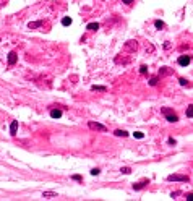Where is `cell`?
Masks as SVG:
<instances>
[{"mask_svg":"<svg viewBox=\"0 0 193 201\" xmlns=\"http://www.w3.org/2000/svg\"><path fill=\"white\" fill-rule=\"evenodd\" d=\"M62 24H63V26H70V24H72V18H70V16H63V18H62Z\"/></svg>","mask_w":193,"mask_h":201,"instance_id":"obj_13","label":"cell"},{"mask_svg":"<svg viewBox=\"0 0 193 201\" xmlns=\"http://www.w3.org/2000/svg\"><path fill=\"white\" fill-rule=\"evenodd\" d=\"M156 84H157V78L154 76V78H151V80H149V86H156Z\"/></svg>","mask_w":193,"mask_h":201,"instance_id":"obj_23","label":"cell"},{"mask_svg":"<svg viewBox=\"0 0 193 201\" xmlns=\"http://www.w3.org/2000/svg\"><path fill=\"white\" fill-rule=\"evenodd\" d=\"M120 172H122V174H131V169H130V167H122V169H120Z\"/></svg>","mask_w":193,"mask_h":201,"instance_id":"obj_19","label":"cell"},{"mask_svg":"<svg viewBox=\"0 0 193 201\" xmlns=\"http://www.w3.org/2000/svg\"><path fill=\"white\" fill-rule=\"evenodd\" d=\"M0 42H2V39H0Z\"/></svg>","mask_w":193,"mask_h":201,"instance_id":"obj_29","label":"cell"},{"mask_svg":"<svg viewBox=\"0 0 193 201\" xmlns=\"http://www.w3.org/2000/svg\"><path fill=\"white\" fill-rule=\"evenodd\" d=\"M72 178H73L75 182H81V180H83V177H81V175H78V174H75V175H72Z\"/></svg>","mask_w":193,"mask_h":201,"instance_id":"obj_20","label":"cell"},{"mask_svg":"<svg viewBox=\"0 0 193 201\" xmlns=\"http://www.w3.org/2000/svg\"><path fill=\"white\" fill-rule=\"evenodd\" d=\"M99 172H101L99 169H92V170H91V175H99Z\"/></svg>","mask_w":193,"mask_h":201,"instance_id":"obj_26","label":"cell"},{"mask_svg":"<svg viewBox=\"0 0 193 201\" xmlns=\"http://www.w3.org/2000/svg\"><path fill=\"white\" fill-rule=\"evenodd\" d=\"M146 72H148V67H146V65H141V67H140V73L145 75Z\"/></svg>","mask_w":193,"mask_h":201,"instance_id":"obj_22","label":"cell"},{"mask_svg":"<svg viewBox=\"0 0 193 201\" xmlns=\"http://www.w3.org/2000/svg\"><path fill=\"white\" fill-rule=\"evenodd\" d=\"M148 183H149V180H141V182H136V183H133V190H141V188H145Z\"/></svg>","mask_w":193,"mask_h":201,"instance_id":"obj_6","label":"cell"},{"mask_svg":"<svg viewBox=\"0 0 193 201\" xmlns=\"http://www.w3.org/2000/svg\"><path fill=\"white\" fill-rule=\"evenodd\" d=\"M42 196H44V198H54V196H57V193L55 191H44Z\"/></svg>","mask_w":193,"mask_h":201,"instance_id":"obj_17","label":"cell"},{"mask_svg":"<svg viewBox=\"0 0 193 201\" xmlns=\"http://www.w3.org/2000/svg\"><path fill=\"white\" fill-rule=\"evenodd\" d=\"M16 128H18V120H13L10 123V135L11 136H16Z\"/></svg>","mask_w":193,"mask_h":201,"instance_id":"obj_7","label":"cell"},{"mask_svg":"<svg viewBox=\"0 0 193 201\" xmlns=\"http://www.w3.org/2000/svg\"><path fill=\"white\" fill-rule=\"evenodd\" d=\"M133 135H135V138H138V139H141V138H145V133H141V131H135Z\"/></svg>","mask_w":193,"mask_h":201,"instance_id":"obj_21","label":"cell"},{"mask_svg":"<svg viewBox=\"0 0 193 201\" xmlns=\"http://www.w3.org/2000/svg\"><path fill=\"white\" fill-rule=\"evenodd\" d=\"M42 24H44V21H41V19H39V21H29V23H28V28H29V29H37V28L42 26Z\"/></svg>","mask_w":193,"mask_h":201,"instance_id":"obj_8","label":"cell"},{"mask_svg":"<svg viewBox=\"0 0 193 201\" xmlns=\"http://www.w3.org/2000/svg\"><path fill=\"white\" fill-rule=\"evenodd\" d=\"M185 115H187V117H190V119H193V105H188V107H187Z\"/></svg>","mask_w":193,"mask_h":201,"instance_id":"obj_16","label":"cell"},{"mask_svg":"<svg viewBox=\"0 0 193 201\" xmlns=\"http://www.w3.org/2000/svg\"><path fill=\"white\" fill-rule=\"evenodd\" d=\"M122 2H123V3H127V5H131V3H133V0H122Z\"/></svg>","mask_w":193,"mask_h":201,"instance_id":"obj_28","label":"cell"},{"mask_svg":"<svg viewBox=\"0 0 193 201\" xmlns=\"http://www.w3.org/2000/svg\"><path fill=\"white\" fill-rule=\"evenodd\" d=\"M177 62H179L180 67H187V65H190V62H192V57L190 55H180Z\"/></svg>","mask_w":193,"mask_h":201,"instance_id":"obj_4","label":"cell"},{"mask_svg":"<svg viewBox=\"0 0 193 201\" xmlns=\"http://www.w3.org/2000/svg\"><path fill=\"white\" fill-rule=\"evenodd\" d=\"M88 127L91 128V130H96V131H106V130H107L102 123H97V122H89Z\"/></svg>","mask_w":193,"mask_h":201,"instance_id":"obj_3","label":"cell"},{"mask_svg":"<svg viewBox=\"0 0 193 201\" xmlns=\"http://www.w3.org/2000/svg\"><path fill=\"white\" fill-rule=\"evenodd\" d=\"M91 89H92V91H101V92H106V91H107V88H104V86H96V84L91 86Z\"/></svg>","mask_w":193,"mask_h":201,"instance_id":"obj_15","label":"cell"},{"mask_svg":"<svg viewBox=\"0 0 193 201\" xmlns=\"http://www.w3.org/2000/svg\"><path fill=\"white\" fill-rule=\"evenodd\" d=\"M170 73H172V70H169V67H162L159 70V75H170Z\"/></svg>","mask_w":193,"mask_h":201,"instance_id":"obj_14","label":"cell"},{"mask_svg":"<svg viewBox=\"0 0 193 201\" xmlns=\"http://www.w3.org/2000/svg\"><path fill=\"white\" fill-rule=\"evenodd\" d=\"M167 143H169L170 146H175V144H177V141H175L174 138H169V139H167Z\"/></svg>","mask_w":193,"mask_h":201,"instance_id":"obj_25","label":"cell"},{"mask_svg":"<svg viewBox=\"0 0 193 201\" xmlns=\"http://www.w3.org/2000/svg\"><path fill=\"white\" fill-rule=\"evenodd\" d=\"M154 26H156L157 29H162L165 24H164V21H161V19H156V21H154Z\"/></svg>","mask_w":193,"mask_h":201,"instance_id":"obj_18","label":"cell"},{"mask_svg":"<svg viewBox=\"0 0 193 201\" xmlns=\"http://www.w3.org/2000/svg\"><path fill=\"white\" fill-rule=\"evenodd\" d=\"M165 120L170 122V123H175V122H179V115L177 114H169V115H165Z\"/></svg>","mask_w":193,"mask_h":201,"instance_id":"obj_9","label":"cell"},{"mask_svg":"<svg viewBox=\"0 0 193 201\" xmlns=\"http://www.w3.org/2000/svg\"><path fill=\"white\" fill-rule=\"evenodd\" d=\"M16 60H18V55H16V52L11 50V52L8 54V65H10V67L15 65V63H16Z\"/></svg>","mask_w":193,"mask_h":201,"instance_id":"obj_5","label":"cell"},{"mask_svg":"<svg viewBox=\"0 0 193 201\" xmlns=\"http://www.w3.org/2000/svg\"><path fill=\"white\" fill-rule=\"evenodd\" d=\"M114 135H115V136L127 138V136H128V131H125V130H115V131H114Z\"/></svg>","mask_w":193,"mask_h":201,"instance_id":"obj_12","label":"cell"},{"mask_svg":"<svg viewBox=\"0 0 193 201\" xmlns=\"http://www.w3.org/2000/svg\"><path fill=\"white\" fill-rule=\"evenodd\" d=\"M136 49H138L136 41H127V42H125V50H127V52L133 54V52H136Z\"/></svg>","mask_w":193,"mask_h":201,"instance_id":"obj_2","label":"cell"},{"mask_svg":"<svg viewBox=\"0 0 193 201\" xmlns=\"http://www.w3.org/2000/svg\"><path fill=\"white\" fill-rule=\"evenodd\" d=\"M86 29H88V31H97V29H99V23H89V24L86 26Z\"/></svg>","mask_w":193,"mask_h":201,"instance_id":"obj_11","label":"cell"},{"mask_svg":"<svg viewBox=\"0 0 193 201\" xmlns=\"http://www.w3.org/2000/svg\"><path fill=\"white\" fill-rule=\"evenodd\" d=\"M50 117H52V119H60V117H62V110L60 109H52L50 110Z\"/></svg>","mask_w":193,"mask_h":201,"instance_id":"obj_10","label":"cell"},{"mask_svg":"<svg viewBox=\"0 0 193 201\" xmlns=\"http://www.w3.org/2000/svg\"><path fill=\"white\" fill-rule=\"evenodd\" d=\"M187 200H188V201H193V193H188V195H187Z\"/></svg>","mask_w":193,"mask_h":201,"instance_id":"obj_27","label":"cell"},{"mask_svg":"<svg viewBox=\"0 0 193 201\" xmlns=\"http://www.w3.org/2000/svg\"><path fill=\"white\" fill-rule=\"evenodd\" d=\"M167 180H169V182H183V183H188V182H190L188 175H180V174L169 175V177H167Z\"/></svg>","mask_w":193,"mask_h":201,"instance_id":"obj_1","label":"cell"},{"mask_svg":"<svg viewBox=\"0 0 193 201\" xmlns=\"http://www.w3.org/2000/svg\"><path fill=\"white\" fill-rule=\"evenodd\" d=\"M179 83H180L182 86H188V81H187L185 78H180V80H179Z\"/></svg>","mask_w":193,"mask_h":201,"instance_id":"obj_24","label":"cell"}]
</instances>
